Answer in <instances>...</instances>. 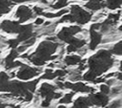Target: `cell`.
<instances>
[{
    "instance_id": "cell-1",
    "label": "cell",
    "mask_w": 122,
    "mask_h": 108,
    "mask_svg": "<svg viewBox=\"0 0 122 108\" xmlns=\"http://www.w3.org/2000/svg\"><path fill=\"white\" fill-rule=\"evenodd\" d=\"M59 44L57 42H53V41H43L39 44L38 48L36 49V52L29 54L27 59H29L33 65L40 67L46 64L47 61L50 60L51 55H52L56 50L58 49Z\"/></svg>"
},
{
    "instance_id": "cell-2",
    "label": "cell",
    "mask_w": 122,
    "mask_h": 108,
    "mask_svg": "<svg viewBox=\"0 0 122 108\" xmlns=\"http://www.w3.org/2000/svg\"><path fill=\"white\" fill-rule=\"evenodd\" d=\"M113 63L114 60L112 58V53L109 50H100L88 60L90 70L94 72L97 76L107 72L113 65Z\"/></svg>"
},
{
    "instance_id": "cell-3",
    "label": "cell",
    "mask_w": 122,
    "mask_h": 108,
    "mask_svg": "<svg viewBox=\"0 0 122 108\" xmlns=\"http://www.w3.org/2000/svg\"><path fill=\"white\" fill-rule=\"evenodd\" d=\"M70 10V14L71 15V23L76 22L79 25H84L92 19V13L85 11L78 5H72Z\"/></svg>"
},
{
    "instance_id": "cell-4",
    "label": "cell",
    "mask_w": 122,
    "mask_h": 108,
    "mask_svg": "<svg viewBox=\"0 0 122 108\" xmlns=\"http://www.w3.org/2000/svg\"><path fill=\"white\" fill-rule=\"evenodd\" d=\"M41 72H42V69H40V68L30 67V66L23 63L20 66V69L18 70V72L16 73L15 76H17V78H19L21 80H29V79H31V78L37 76Z\"/></svg>"
},
{
    "instance_id": "cell-5",
    "label": "cell",
    "mask_w": 122,
    "mask_h": 108,
    "mask_svg": "<svg viewBox=\"0 0 122 108\" xmlns=\"http://www.w3.org/2000/svg\"><path fill=\"white\" fill-rule=\"evenodd\" d=\"M64 89H70L73 93H94L95 91V88L89 86L84 82H80V81H75V82L65 81Z\"/></svg>"
},
{
    "instance_id": "cell-6",
    "label": "cell",
    "mask_w": 122,
    "mask_h": 108,
    "mask_svg": "<svg viewBox=\"0 0 122 108\" xmlns=\"http://www.w3.org/2000/svg\"><path fill=\"white\" fill-rule=\"evenodd\" d=\"M83 30L78 25H74V26H71V27H64L57 33V38L61 41H64V42L68 43L73 35H75L78 32H81Z\"/></svg>"
},
{
    "instance_id": "cell-7",
    "label": "cell",
    "mask_w": 122,
    "mask_h": 108,
    "mask_svg": "<svg viewBox=\"0 0 122 108\" xmlns=\"http://www.w3.org/2000/svg\"><path fill=\"white\" fill-rule=\"evenodd\" d=\"M91 105L95 107H105L109 104L110 97L109 95H105L102 93H90L88 97Z\"/></svg>"
},
{
    "instance_id": "cell-8",
    "label": "cell",
    "mask_w": 122,
    "mask_h": 108,
    "mask_svg": "<svg viewBox=\"0 0 122 108\" xmlns=\"http://www.w3.org/2000/svg\"><path fill=\"white\" fill-rule=\"evenodd\" d=\"M56 90L57 88L55 85L48 82H43L39 87V89L37 90V95L42 98H46L51 101L53 100V93Z\"/></svg>"
},
{
    "instance_id": "cell-9",
    "label": "cell",
    "mask_w": 122,
    "mask_h": 108,
    "mask_svg": "<svg viewBox=\"0 0 122 108\" xmlns=\"http://www.w3.org/2000/svg\"><path fill=\"white\" fill-rule=\"evenodd\" d=\"M15 17L18 19L19 23H24L31 19L32 17H34V15H33V11L29 7L22 5V6H19L18 9L16 10Z\"/></svg>"
},
{
    "instance_id": "cell-10",
    "label": "cell",
    "mask_w": 122,
    "mask_h": 108,
    "mask_svg": "<svg viewBox=\"0 0 122 108\" xmlns=\"http://www.w3.org/2000/svg\"><path fill=\"white\" fill-rule=\"evenodd\" d=\"M33 26L31 24L28 25H20V29L18 32L17 40L19 42H24L25 40L29 39L30 37L33 36Z\"/></svg>"
},
{
    "instance_id": "cell-11",
    "label": "cell",
    "mask_w": 122,
    "mask_h": 108,
    "mask_svg": "<svg viewBox=\"0 0 122 108\" xmlns=\"http://www.w3.org/2000/svg\"><path fill=\"white\" fill-rule=\"evenodd\" d=\"M0 28L2 31L8 33H18L19 29H20V23L18 21L4 20L0 24Z\"/></svg>"
},
{
    "instance_id": "cell-12",
    "label": "cell",
    "mask_w": 122,
    "mask_h": 108,
    "mask_svg": "<svg viewBox=\"0 0 122 108\" xmlns=\"http://www.w3.org/2000/svg\"><path fill=\"white\" fill-rule=\"evenodd\" d=\"M90 36H91V41L89 44V49L93 51L96 49L98 44L102 41V34L101 32H98L97 31L90 30Z\"/></svg>"
},
{
    "instance_id": "cell-13",
    "label": "cell",
    "mask_w": 122,
    "mask_h": 108,
    "mask_svg": "<svg viewBox=\"0 0 122 108\" xmlns=\"http://www.w3.org/2000/svg\"><path fill=\"white\" fill-rule=\"evenodd\" d=\"M105 7V2L103 0H93L89 1L85 4V8L91 10V11H99Z\"/></svg>"
},
{
    "instance_id": "cell-14",
    "label": "cell",
    "mask_w": 122,
    "mask_h": 108,
    "mask_svg": "<svg viewBox=\"0 0 122 108\" xmlns=\"http://www.w3.org/2000/svg\"><path fill=\"white\" fill-rule=\"evenodd\" d=\"M91 106L88 97H79L73 102L72 108H88Z\"/></svg>"
},
{
    "instance_id": "cell-15",
    "label": "cell",
    "mask_w": 122,
    "mask_h": 108,
    "mask_svg": "<svg viewBox=\"0 0 122 108\" xmlns=\"http://www.w3.org/2000/svg\"><path fill=\"white\" fill-rule=\"evenodd\" d=\"M81 56L78 54H69L67 56H65L63 62L66 66H73L78 64L81 61Z\"/></svg>"
},
{
    "instance_id": "cell-16",
    "label": "cell",
    "mask_w": 122,
    "mask_h": 108,
    "mask_svg": "<svg viewBox=\"0 0 122 108\" xmlns=\"http://www.w3.org/2000/svg\"><path fill=\"white\" fill-rule=\"evenodd\" d=\"M69 75H68V78L70 81H79L80 79H82V72H80L79 70L77 69H73V70H71L69 72H67Z\"/></svg>"
},
{
    "instance_id": "cell-17",
    "label": "cell",
    "mask_w": 122,
    "mask_h": 108,
    "mask_svg": "<svg viewBox=\"0 0 122 108\" xmlns=\"http://www.w3.org/2000/svg\"><path fill=\"white\" fill-rule=\"evenodd\" d=\"M11 9V2L10 0H0V15L8 13Z\"/></svg>"
},
{
    "instance_id": "cell-18",
    "label": "cell",
    "mask_w": 122,
    "mask_h": 108,
    "mask_svg": "<svg viewBox=\"0 0 122 108\" xmlns=\"http://www.w3.org/2000/svg\"><path fill=\"white\" fill-rule=\"evenodd\" d=\"M74 96V93L73 92H71V93H67L65 94L64 96H62L58 101L59 104H70L71 103L72 101V97Z\"/></svg>"
},
{
    "instance_id": "cell-19",
    "label": "cell",
    "mask_w": 122,
    "mask_h": 108,
    "mask_svg": "<svg viewBox=\"0 0 122 108\" xmlns=\"http://www.w3.org/2000/svg\"><path fill=\"white\" fill-rule=\"evenodd\" d=\"M121 3H122V0H106L105 6H107V8L110 10H115L120 8Z\"/></svg>"
},
{
    "instance_id": "cell-20",
    "label": "cell",
    "mask_w": 122,
    "mask_h": 108,
    "mask_svg": "<svg viewBox=\"0 0 122 108\" xmlns=\"http://www.w3.org/2000/svg\"><path fill=\"white\" fill-rule=\"evenodd\" d=\"M41 78H42V79L52 80V79H55V78H56V76H55L53 70L51 69V68H49V69H46V70H45V73H44V75H42Z\"/></svg>"
},
{
    "instance_id": "cell-21",
    "label": "cell",
    "mask_w": 122,
    "mask_h": 108,
    "mask_svg": "<svg viewBox=\"0 0 122 108\" xmlns=\"http://www.w3.org/2000/svg\"><path fill=\"white\" fill-rule=\"evenodd\" d=\"M97 76H97L94 72H92V70H90V71H88L87 73H85V74L82 76V78H83L84 80H86V81L93 82L94 79H95Z\"/></svg>"
},
{
    "instance_id": "cell-22",
    "label": "cell",
    "mask_w": 122,
    "mask_h": 108,
    "mask_svg": "<svg viewBox=\"0 0 122 108\" xmlns=\"http://www.w3.org/2000/svg\"><path fill=\"white\" fill-rule=\"evenodd\" d=\"M39 80H40V78H37V79H34V80H32V81L26 82L27 89H28L29 91H30L31 93L35 92V90H36V86H37V84H38Z\"/></svg>"
},
{
    "instance_id": "cell-23",
    "label": "cell",
    "mask_w": 122,
    "mask_h": 108,
    "mask_svg": "<svg viewBox=\"0 0 122 108\" xmlns=\"http://www.w3.org/2000/svg\"><path fill=\"white\" fill-rule=\"evenodd\" d=\"M121 84H117V85H114L112 86V88H111V91H110V94L112 97H117V96H120L121 94Z\"/></svg>"
},
{
    "instance_id": "cell-24",
    "label": "cell",
    "mask_w": 122,
    "mask_h": 108,
    "mask_svg": "<svg viewBox=\"0 0 122 108\" xmlns=\"http://www.w3.org/2000/svg\"><path fill=\"white\" fill-rule=\"evenodd\" d=\"M121 45H122V42L119 41L118 43L114 44V46L112 47V49L110 51L112 54H114L116 55H121L122 54V48H121Z\"/></svg>"
},
{
    "instance_id": "cell-25",
    "label": "cell",
    "mask_w": 122,
    "mask_h": 108,
    "mask_svg": "<svg viewBox=\"0 0 122 108\" xmlns=\"http://www.w3.org/2000/svg\"><path fill=\"white\" fill-rule=\"evenodd\" d=\"M121 105H122L121 98H116L108 105V108H121Z\"/></svg>"
},
{
    "instance_id": "cell-26",
    "label": "cell",
    "mask_w": 122,
    "mask_h": 108,
    "mask_svg": "<svg viewBox=\"0 0 122 108\" xmlns=\"http://www.w3.org/2000/svg\"><path fill=\"white\" fill-rule=\"evenodd\" d=\"M68 5V2H63V1H57L55 4L51 5V8L52 10H59V9H62L64 7H66Z\"/></svg>"
},
{
    "instance_id": "cell-27",
    "label": "cell",
    "mask_w": 122,
    "mask_h": 108,
    "mask_svg": "<svg viewBox=\"0 0 122 108\" xmlns=\"http://www.w3.org/2000/svg\"><path fill=\"white\" fill-rule=\"evenodd\" d=\"M10 81V76L6 72H0V84H5Z\"/></svg>"
},
{
    "instance_id": "cell-28",
    "label": "cell",
    "mask_w": 122,
    "mask_h": 108,
    "mask_svg": "<svg viewBox=\"0 0 122 108\" xmlns=\"http://www.w3.org/2000/svg\"><path fill=\"white\" fill-rule=\"evenodd\" d=\"M9 47H10L11 49H15L18 45H19V41L17 40V38H12V39H9L7 41Z\"/></svg>"
},
{
    "instance_id": "cell-29",
    "label": "cell",
    "mask_w": 122,
    "mask_h": 108,
    "mask_svg": "<svg viewBox=\"0 0 122 108\" xmlns=\"http://www.w3.org/2000/svg\"><path fill=\"white\" fill-rule=\"evenodd\" d=\"M99 90H100V93L105 94V95H109L110 91H111V87L108 86L107 84H101L99 86Z\"/></svg>"
},
{
    "instance_id": "cell-30",
    "label": "cell",
    "mask_w": 122,
    "mask_h": 108,
    "mask_svg": "<svg viewBox=\"0 0 122 108\" xmlns=\"http://www.w3.org/2000/svg\"><path fill=\"white\" fill-rule=\"evenodd\" d=\"M51 100L46 99V98H43L42 102L40 103V108H48V107L51 106Z\"/></svg>"
},
{
    "instance_id": "cell-31",
    "label": "cell",
    "mask_w": 122,
    "mask_h": 108,
    "mask_svg": "<svg viewBox=\"0 0 122 108\" xmlns=\"http://www.w3.org/2000/svg\"><path fill=\"white\" fill-rule=\"evenodd\" d=\"M33 12H34L35 14L40 15V14H42V13L44 12V9L41 8V7H38V6H34V7H33Z\"/></svg>"
},
{
    "instance_id": "cell-32",
    "label": "cell",
    "mask_w": 122,
    "mask_h": 108,
    "mask_svg": "<svg viewBox=\"0 0 122 108\" xmlns=\"http://www.w3.org/2000/svg\"><path fill=\"white\" fill-rule=\"evenodd\" d=\"M66 51H67V53H69V54H71V53H73V52H76L77 51V49L74 47V46H72V45H71V44H69V46L67 47V49H66Z\"/></svg>"
},
{
    "instance_id": "cell-33",
    "label": "cell",
    "mask_w": 122,
    "mask_h": 108,
    "mask_svg": "<svg viewBox=\"0 0 122 108\" xmlns=\"http://www.w3.org/2000/svg\"><path fill=\"white\" fill-rule=\"evenodd\" d=\"M43 23H44V19H43V18H41V17L36 18V19H35V22H34V24H35V25H37V26H40V25H42Z\"/></svg>"
},
{
    "instance_id": "cell-34",
    "label": "cell",
    "mask_w": 122,
    "mask_h": 108,
    "mask_svg": "<svg viewBox=\"0 0 122 108\" xmlns=\"http://www.w3.org/2000/svg\"><path fill=\"white\" fill-rule=\"evenodd\" d=\"M6 106H7V104L0 99V108H6Z\"/></svg>"
},
{
    "instance_id": "cell-35",
    "label": "cell",
    "mask_w": 122,
    "mask_h": 108,
    "mask_svg": "<svg viewBox=\"0 0 122 108\" xmlns=\"http://www.w3.org/2000/svg\"><path fill=\"white\" fill-rule=\"evenodd\" d=\"M15 3H20V2H25V1H31V0H12Z\"/></svg>"
},
{
    "instance_id": "cell-36",
    "label": "cell",
    "mask_w": 122,
    "mask_h": 108,
    "mask_svg": "<svg viewBox=\"0 0 122 108\" xmlns=\"http://www.w3.org/2000/svg\"><path fill=\"white\" fill-rule=\"evenodd\" d=\"M58 1H63V2H68V0H58Z\"/></svg>"
},
{
    "instance_id": "cell-37",
    "label": "cell",
    "mask_w": 122,
    "mask_h": 108,
    "mask_svg": "<svg viewBox=\"0 0 122 108\" xmlns=\"http://www.w3.org/2000/svg\"><path fill=\"white\" fill-rule=\"evenodd\" d=\"M89 1H93V0H89Z\"/></svg>"
},
{
    "instance_id": "cell-38",
    "label": "cell",
    "mask_w": 122,
    "mask_h": 108,
    "mask_svg": "<svg viewBox=\"0 0 122 108\" xmlns=\"http://www.w3.org/2000/svg\"><path fill=\"white\" fill-rule=\"evenodd\" d=\"M100 108H104V107H100Z\"/></svg>"
},
{
    "instance_id": "cell-39",
    "label": "cell",
    "mask_w": 122,
    "mask_h": 108,
    "mask_svg": "<svg viewBox=\"0 0 122 108\" xmlns=\"http://www.w3.org/2000/svg\"><path fill=\"white\" fill-rule=\"evenodd\" d=\"M88 108H90V107H88Z\"/></svg>"
},
{
    "instance_id": "cell-40",
    "label": "cell",
    "mask_w": 122,
    "mask_h": 108,
    "mask_svg": "<svg viewBox=\"0 0 122 108\" xmlns=\"http://www.w3.org/2000/svg\"><path fill=\"white\" fill-rule=\"evenodd\" d=\"M0 44H1V43H0Z\"/></svg>"
}]
</instances>
